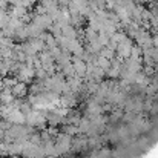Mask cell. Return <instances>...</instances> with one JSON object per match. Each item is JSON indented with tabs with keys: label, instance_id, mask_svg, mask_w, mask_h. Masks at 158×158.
Masks as SVG:
<instances>
[{
	"label": "cell",
	"instance_id": "1",
	"mask_svg": "<svg viewBox=\"0 0 158 158\" xmlns=\"http://www.w3.org/2000/svg\"><path fill=\"white\" fill-rule=\"evenodd\" d=\"M26 91V88H25V85L23 83H15L14 85V88H12V92L15 94V95H23V92Z\"/></svg>",
	"mask_w": 158,
	"mask_h": 158
}]
</instances>
